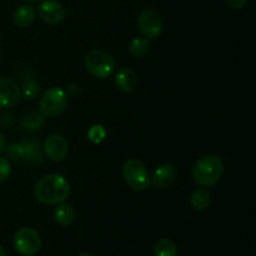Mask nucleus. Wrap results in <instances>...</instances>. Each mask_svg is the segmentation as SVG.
I'll use <instances>...</instances> for the list:
<instances>
[{
    "instance_id": "16",
    "label": "nucleus",
    "mask_w": 256,
    "mask_h": 256,
    "mask_svg": "<svg viewBox=\"0 0 256 256\" xmlns=\"http://www.w3.org/2000/svg\"><path fill=\"white\" fill-rule=\"evenodd\" d=\"M212 202V198H210V192L206 189L202 188V189L195 190L190 196V204H192V209L198 210V212H202L206 210L210 206Z\"/></svg>"
},
{
    "instance_id": "19",
    "label": "nucleus",
    "mask_w": 256,
    "mask_h": 256,
    "mask_svg": "<svg viewBox=\"0 0 256 256\" xmlns=\"http://www.w3.org/2000/svg\"><path fill=\"white\" fill-rule=\"evenodd\" d=\"M154 254L155 256H176L178 248L170 239H162L155 245Z\"/></svg>"
},
{
    "instance_id": "27",
    "label": "nucleus",
    "mask_w": 256,
    "mask_h": 256,
    "mask_svg": "<svg viewBox=\"0 0 256 256\" xmlns=\"http://www.w3.org/2000/svg\"><path fill=\"white\" fill-rule=\"evenodd\" d=\"M0 256H5V250L2 245H0Z\"/></svg>"
},
{
    "instance_id": "9",
    "label": "nucleus",
    "mask_w": 256,
    "mask_h": 256,
    "mask_svg": "<svg viewBox=\"0 0 256 256\" xmlns=\"http://www.w3.org/2000/svg\"><path fill=\"white\" fill-rule=\"evenodd\" d=\"M42 148L46 156L52 162H62L69 152L68 142L60 134H50L45 139Z\"/></svg>"
},
{
    "instance_id": "25",
    "label": "nucleus",
    "mask_w": 256,
    "mask_h": 256,
    "mask_svg": "<svg viewBox=\"0 0 256 256\" xmlns=\"http://www.w3.org/2000/svg\"><path fill=\"white\" fill-rule=\"evenodd\" d=\"M65 92L68 94V96H75V95L79 92V86H78V84H75V82H72V84L68 85Z\"/></svg>"
},
{
    "instance_id": "5",
    "label": "nucleus",
    "mask_w": 256,
    "mask_h": 256,
    "mask_svg": "<svg viewBox=\"0 0 256 256\" xmlns=\"http://www.w3.org/2000/svg\"><path fill=\"white\" fill-rule=\"evenodd\" d=\"M68 105V94L62 88L52 86L42 95L39 100L40 114L54 118L62 114Z\"/></svg>"
},
{
    "instance_id": "6",
    "label": "nucleus",
    "mask_w": 256,
    "mask_h": 256,
    "mask_svg": "<svg viewBox=\"0 0 256 256\" xmlns=\"http://www.w3.org/2000/svg\"><path fill=\"white\" fill-rule=\"evenodd\" d=\"M14 248L20 255L32 256L39 252L42 246V239L36 230L32 228H20L14 235Z\"/></svg>"
},
{
    "instance_id": "7",
    "label": "nucleus",
    "mask_w": 256,
    "mask_h": 256,
    "mask_svg": "<svg viewBox=\"0 0 256 256\" xmlns=\"http://www.w3.org/2000/svg\"><path fill=\"white\" fill-rule=\"evenodd\" d=\"M139 28L142 34L148 39H155L162 32V19L156 10H142L139 15Z\"/></svg>"
},
{
    "instance_id": "20",
    "label": "nucleus",
    "mask_w": 256,
    "mask_h": 256,
    "mask_svg": "<svg viewBox=\"0 0 256 256\" xmlns=\"http://www.w3.org/2000/svg\"><path fill=\"white\" fill-rule=\"evenodd\" d=\"M39 92H40V84L38 82H35V80L30 79L28 80V82L24 84V86H22V96L24 98L25 100H28V102H32V100H34L35 98L39 95Z\"/></svg>"
},
{
    "instance_id": "11",
    "label": "nucleus",
    "mask_w": 256,
    "mask_h": 256,
    "mask_svg": "<svg viewBox=\"0 0 256 256\" xmlns=\"http://www.w3.org/2000/svg\"><path fill=\"white\" fill-rule=\"evenodd\" d=\"M178 176L176 169L170 164H162L154 172L152 182L159 189H166L175 182Z\"/></svg>"
},
{
    "instance_id": "14",
    "label": "nucleus",
    "mask_w": 256,
    "mask_h": 256,
    "mask_svg": "<svg viewBox=\"0 0 256 256\" xmlns=\"http://www.w3.org/2000/svg\"><path fill=\"white\" fill-rule=\"evenodd\" d=\"M36 15V10L32 5L25 4L18 8L12 15V22L18 28H28L32 24Z\"/></svg>"
},
{
    "instance_id": "10",
    "label": "nucleus",
    "mask_w": 256,
    "mask_h": 256,
    "mask_svg": "<svg viewBox=\"0 0 256 256\" xmlns=\"http://www.w3.org/2000/svg\"><path fill=\"white\" fill-rule=\"evenodd\" d=\"M22 100V92L16 82L8 78H0V108H10Z\"/></svg>"
},
{
    "instance_id": "23",
    "label": "nucleus",
    "mask_w": 256,
    "mask_h": 256,
    "mask_svg": "<svg viewBox=\"0 0 256 256\" xmlns=\"http://www.w3.org/2000/svg\"><path fill=\"white\" fill-rule=\"evenodd\" d=\"M10 174H12V165H10L9 159L0 158V182L8 180Z\"/></svg>"
},
{
    "instance_id": "18",
    "label": "nucleus",
    "mask_w": 256,
    "mask_h": 256,
    "mask_svg": "<svg viewBox=\"0 0 256 256\" xmlns=\"http://www.w3.org/2000/svg\"><path fill=\"white\" fill-rule=\"evenodd\" d=\"M149 46H150L149 39L145 36H140V38H135V39L132 40L129 50L130 52H132V56L142 58L146 54L148 50H149Z\"/></svg>"
},
{
    "instance_id": "22",
    "label": "nucleus",
    "mask_w": 256,
    "mask_h": 256,
    "mask_svg": "<svg viewBox=\"0 0 256 256\" xmlns=\"http://www.w3.org/2000/svg\"><path fill=\"white\" fill-rule=\"evenodd\" d=\"M5 150H6V155L10 160L19 162L24 158V146H22V142H12L8 146H5Z\"/></svg>"
},
{
    "instance_id": "4",
    "label": "nucleus",
    "mask_w": 256,
    "mask_h": 256,
    "mask_svg": "<svg viewBox=\"0 0 256 256\" xmlns=\"http://www.w3.org/2000/svg\"><path fill=\"white\" fill-rule=\"evenodd\" d=\"M122 176L132 190L142 192L150 186L152 179L146 166L139 159H129L122 166Z\"/></svg>"
},
{
    "instance_id": "24",
    "label": "nucleus",
    "mask_w": 256,
    "mask_h": 256,
    "mask_svg": "<svg viewBox=\"0 0 256 256\" xmlns=\"http://www.w3.org/2000/svg\"><path fill=\"white\" fill-rule=\"evenodd\" d=\"M225 2L232 9H242V8H244L246 5L248 0H225Z\"/></svg>"
},
{
    "instance_id": "28",
    "label": "nucleus",
    "mask_w": 256,
    "mask_h": 256,
    "mask_svg": "<svg viewBox=\"0 0 256 256\" xmlns=\"http://www.w3.org/2000/svg\"><path fill=\"white\" fill-rule=\"evenodd\" d=\"M78 256H92V254H88V252H82V254L78 255Z\"/></svg>"
},
{
    "instance_id": "29",
    "label": "nucleus",
    "mask_w": 256,
    "mask_h": 256,
    "mask_svg": "<svg viewBox=\"0 0 256 256\" xmlns=\"http://www.w3.org/2000/svg\"><path fill=\"white\" fill-rule=\"evenodd\" d=\"M28 2H42V0H25Z\"/></svg>"
},
{
    "instance_id": "15",
    "label": "nucleus",
    "mask_w": 256,
    "mask_h": 256,
    "mask_svg": "<svg viewBox=\"0 0 256 256\" xmlns=\"http://www.w3.org/2000/svg\"><path fill=\"white\" fill-rule=\"evenodd\" d=\"M54 219L62 226H69L76 219V212L72 205L68 202H60L59 206L54 212Z\"/></svg>"
},
{
    "instance_id": "1",
    "label": "nucleus",
    "mask_w": 256,
    "mask_h": 256,
    "mask_svg": "<svg viewBox=\"0 0 256 256\" xmlns=\"http://www.w3.org/2000/svg\"><path fill=\"white\" fill-rule=\"evenodd\" d=\"M70 182L64 175L52 172L45 175L34 188V196L38 202L46 205H55L64 202L69 198Z\"/></svg>"
},
{
    "instance_id": "8",
    "label": "nucleus",
    "mask_w": 256,
    "mask_h": 256,
    "mask_svg": "<svg viewBox=\"0 0 256 256\" xmlns=\"http://www.w3.org/2000/svg\"><path fill=\"white\" fill-rule=\"evenodd\" d=\"M38 14L40 19L46 24H60L66 18V10L56 0H42L38 6Z\"/></svg>"
},
{
    "instance_id": "12",
    "label": "nucleus",
    "mask_w": 256,
    "mask_h": 256,
    "mask_svg": "<svg viewBox=\"0 0 256 256\" xmlns=\"http://www.w3.org/2000/svg\"><path fill=\"white\" fill-rule=\"evenodd\" d=\"M115 84L122 92H132L138 86L136 74L129 68H122L115 75Z\"/></svg>"
},
{
    "instance_id": "2",
    "label": "nucleus",
    "mask_w": 256,
    "mask_h": 256,
    "mask_svg": "<svg viewBox=\"0 0 256 256\" xmlns=\"http://www.w3.org/2000/svg\"><path fill=\"white\" fill-rule=\"evenodd\" d=\"M224 172V164L218 155H205L194 164L192 180L204 188L214 186Z\"/></svg>"
},
{
    "instance_id": "13",
    "label": "nucleus",
    "mask_w": 256,
    "mask_h": 256,
    "mask_svg": "<svg viewBox=\"0 0 256 256\" xmlns=\"http://www.w3.org/2000/svg\"><path fill=\"white\" fill-rule=\"evenodd\" d=\"M24 158L22 162L28 164H39L42 162V150L39 140H24Z\"/></svg>"
},
{
    "instance_id": "26",
    "label": "nucleus",
    "mask_w": 256,
    "mask_h": 256,
    "mask_svg": "<svg viewBox=\"0 0 256 256\" xmlns=\"http://www.w3.org/2000/svg\"><path fill=\"white\" fill-rule=\"evenodd\" d=\"M4 150H5V138H4V134L2 132V130H0V154H2Z\"/></svg>"
},
{
    "instance_id": "21",
    "label": "nucleus",
    "mask_w": 256,
    "mask_h": 256,
    "mask_svg": "<svg viewBox=\"0 0 256 256\" xmlns=\"http://www.w3.org/2000/svg\"><path fill=\"white\" fill-rule=\"evenodd\" d=\"M88 139L92 142V144H100L102 142H104V139L106 138V130L102 125H92L89 130H88Z\"/></svg>"
},
{
    "instance_id": "17",
    "label": "nucleus",
    "mask_w": 256,
    "mask_h": 256,
    "mask_svg": "<svg viewBox=\"0 0 256 256\" xmlns=\"http://www.w3.org/2000/svg\"><path fill=\"white\" fill-rule=\"evenodd\" d=\"M44 125V115L36 112H29L22 119V128L24 130L34 132L40 130Z\"/></svg>"
},
{
    "instance_id": "3",
    "label": "nucleus",
    "mask_w": 256,
    "mask_h": 256,
    "mask_svg": "<svg viewBox=\"0 0 256 256\" xmlns=\"http://www.w3.org/2000/svg\"><path fill=\"white\" fill-rule=\"evenodd\" d=\"M86 70L98 79H106L114 74L116 62L114 58L102 50H92L85 58Z\"/></svg>"
}]
</instances>
